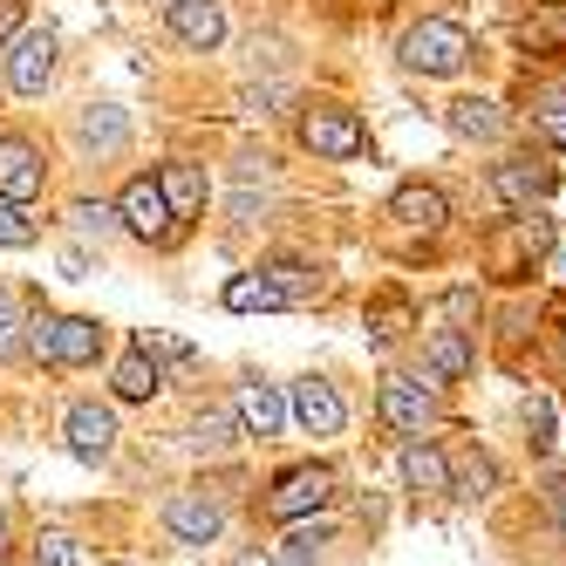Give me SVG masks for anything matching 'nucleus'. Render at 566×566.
Wrapping results in <instances>:
<instances>
[{
	"label": "nucleus",
	"instance_id": "nucleus-1",
	"mask_svg": "<svg viewBox=\"0 0 566 566\" xmlns=\"http://www.w3.org/2000/svg\"><path fill=\"white\" fill-rule=\"evenodd\" d=\"M28 348L55 361V369H83V361L103 355V328L90 314H34L28 321Z\"/></svg>",
	"mask_w": 566,
	"mask_h": 566
},
{
	"label": "nucleus",
	"instance_id": "nucleus-2",
	"mask_svg": "<svg viewBox=\"0 0 566 566\" xmlns=\"http://www.w3.org/2000/svg\"><path fill=\"white\" fill-rule=\"evenodd\" d=\"M396 55H402V69H417V75H458L464 55H471V42H464L458 21H423V28L402 34Z\"/></svg>",
	"mask_w": 566,
	"mask_h": 566
},
{
	"label": "nucleus",
	"instance_id": "nucleus-3",
	"mask_svg": "<svg viewBox=\"0 0 566 566\" xmlns=\"http://www.w3.org/2000/svg\"><path fill=\"white\" fill-rule=\"evenodd\" d=\"M328 499H335V471H328V464H301V471H287V478L266 492V512H273L280 525H294V518L328 512Z\"/></svg>",
	"mask_w": 566,
	"mask_h": 566
},
{
	"label": "nucleus",
	"instance_id": "nucleus-4",
	"mask_svg": "<svg viewBox=\"0 0 566 566\" xmlns=\"http://www.w3.org/2000/svg\"><path fill=\"white\" fill-rule=\"evenodd\" d=\"M301 144L314 150V157H335V165H348V157H361V116L355 109H335V103H321V109H307L301 116Z\"/></svg>",
	"mask_w": 566,
	"mask_h": 566
},
{
	"label": "nucleus",
	"instance_id": "nucleus-5",
	"mask_svg": "<svg viewBox=\"0 0 566 566\" xmlns=\"http://www.w3.org/2000/svg\"><path fill=\"white\" fill-rule=\"evenodd\" d=\"M49 75H55V28H28L8 49V90L14 96H42Z\"/></svg>",
	"mask_w": 566,
	"mask_h": 566
},
{
	"label": "nucleus",
	"instance_id": "nucleus-6",
	"mask_svg": "<svg viewBox=\"0 0 566 566\" xmlns=\"http://www.w3.org/2000/svg\"><path fill=\"white\" fill-rule=\"evenodd\" d=\"M287 417H294L307 437H335V430L348 423V402H342V389H335V382L307 376V382H294V396H287Z\"/></svg>",
	"mask_w": 566,
	"mask_h": 566
},
{
	"label": "nucleus",
	"instance_id": "nucleus-7",
	"mask_svg": "<svg viewBox=\"0 0 566 566\" xmlns=\"http://www.w3.org/2000/svg\"><path fill=\"white\" fill-rule=\"evenodd\" d=\"M165 533H171L178 546H212V539L226 533V505L206 499V492H178V499L165 505Z\"/></svg>",
	"mask_w": 566,
	"mask_h": 566
},
{
	"label": "nucleus",
	"instance_id": "nucleus-8",
	"mask_svg": "<svg viewBox=\"0 0 566 566\" xmlns=\"http://www.w3.org/2000/svg\"><path fill=\"white\" fill-rule=\"evenodd\" d=\"M62 443H69V458L103 464V458H109V443H116V417L103 410V402H75L69 423H62Z\"/></svg>",
	"mask_w": 566,
	"mask_h": 566
},
{
	"label": "nucleus",
	"instance_id": "nucleus-9",
	"mask_svg": "<svg viewBox=\"0 0 566 566\" xmlns=\"http://www.w3.org/2000/svg\"><path fill=\"white\" fill-rule=\"evenodd\" d=\"M116 212H124V226L137 239H171V206H165V191H157V178H130L124 198H116Z\"/></svg>",
	"mask_w": 566,
	"mask_h": 566
},
{
	"label": "nucleus",
	"instance_id": "nucleus-10",
	"mask_svg": "<svg viewBox=\"0 0 566 566\" xmlns=\"http://www.w3.org/2000/svg\"><path fill=\"white\" fill-rule=\"evenodd\" d=\"M376 417H382L389 430H423V423L437 417V402H430V389H423L417 376H389L382 396H376Z\"/></svg>",
	"mask_w": 566,
	"mask_h": 566
},
{
	"label": "nucleus",
	"instance_id": "nucleus-11",
	"mask_svg": "<svg viewBox=\"0 0 566 566\" xmlns=\"http://www.w3.org/2000/svg\"><path fill=\"white\" fill-rule=\"evenodd\" d=\"M165 28L178 34L185 49H219L226 42V8H219V0H171Z\"/></svg>",
	"mask_w": 566,
	"mask_h": 566
},
{
	"label": "nucleus",
	"instance_id": "nucleus-12",
	"mask_svg": "<svg viewBox=\"0 0 566 566\" xmlns=\"http://www.w3.org/2000/svg\"><path fill=\"white\" fill-rule=\"evenodd\" d=\"M34 191H42V157H34V144H21V137H0V198H14V206H28Z\"/></svg>",
	"mask_w": 566,
	"mask_h": 566
},
{
	"label": "nucleus",
	"instance_id": "nucleus-13",
	"mask_svg": "<svg viewBox=\"0 0 566 566\" xmlns=\"http://www.w3.org/2000/svg\"><path fill=\"white\" fill-rule=\"evenodd\" d=\"M239 423H247V437H280V423H287V396H280L273 382H247L239 389Z\"/></svg>",
	"mask_w": 566,
	"mask_h": 566
},
{
	"label": "nucleus",
	"instance_id": "nucleus-14",
	"mask_svg": "<svg viewBox=\"0 0 566 566\" xmlns=\"http://www.w3.org/2000/svg\"><path fill=\"white\" fill-rule=\"evenodd\" d=\"M157 191H165V206H171V226L206 212V178H198V165H165L157 171Z\"/></svg>",
	"mask_w": 566,
	"mask_h": 566
},
{
	"label": "nucleus",
	"instance_id": "nucleus-15",
	"mask_svg": "<svg viewBox=\"0 0 566 566\" xmlns=\"http://www.w3.org/2000/svg\"><path fill=\"white\" fill-rule=\"evenodd\" d=\"M389 219L417 226V232H437L443 219H451V206H443V191H430V185H402V191L389 198Z\"/></svg>",
	"mask_w": 566,
	"mask_h": 566
},
{
	"label": "nucleus",
	"instance_id": "nucleus-16",
	"mask_svg": "<svg viewBox=\"0 0 566 566\" xmlns=\"http://www.w3.org/2000/svg\"><path fill=\"white\" fill-rule=\"evenodd\" d=\"M402 484H410V492H451V464H443V451L437 443H410V451H402Z\"/></svg>",
	"mask_w": 566,
	"mask_h": 566
},
{
	"label": "nucleus",
	"instance_id": "nucleus-17",
	"mask_svg": "<svg viewBox=\"0 0 566 566\" xmlns=\"http://www.w3.org/2000/svg\"><path fill=\"white\" fill-rule=\"evenodd\" d=\"M226 307L232 314H273V307H287V294H280L266 273H232L226 280Z\"/></svg>",
	"mask_w": 566,
	"mask_h": 566
},
{
	"label": "nucleus",
	"instance_id": "nucleus-18",
	"mask_svg": "<svg viewBox=\"0 0 566 566\" xmlns=\"http://www.w3.org/2000/svg\"><path fill=\"white\" fill-rule=\"evenodd\" d=\"M471 369V342L458 328H437L430 335V361H423V382H458Z\"/></svg>",
	"mask_w": 566,
	"mask_h": 566
},
{
	"label": "nucleus",
	"instance_id": "nucleus-19",
	"mask_svg": "<svg viewBox=\"0 0 566 566\" xmlns=\"http://www.w3.org/2000/svg\"><path fill=\"white\" fill-rule=\"evenodd\" d=\"M492 191L505 198V206L546 198V191H553V165H499V171H492Z\"/></svg>",
	"mask_w": 566,
	"mask_h": 566
},
{
	"label": "nucleus",
	"instance_id": "nucleus-20",
	"mask_svg": "<svg viewBox=\"0 0 566 566\" xmlns=\"http://www.w3.org/2000/svg\"><path fill=\"white\" fill-rule=\"evenodd\" d=\"M451 130H458V137H478V144H492V137L505 130V116H499L492 96H458V103H451Z\"/></svg>",
	"mask_w": 566,
	"mask_h": 566
},
{
	"label": "nucleus",
	"instance_id": "nucleus-21",
	"mask_svg": "<svg viewBox=\"0 0 566 566\" xmlns=\"http://www.w3.org/2000/svg\"><path fill=\"white\" fill-rule=\"evenodd\" d=\"M109 389L124 396V402H150V396H157V361H150V355H144V348L130 342V355L116 361V376H109Z\"/></svg>",
	"mask_w": 566,
	"mask_h": 566
},
{
	"label": "nucleus",
	"instance_id": "nucleus-22",
	"mask_svg": "<svg viewBox=\"0 0 566 566\" xmlns=\"http://www.w3.org/2000/svg\"><path fill=\"white\" fill-rule=\"evenodd\" d=\"M75 137H83L90 150H124V137H130V116L116 109V103H96L83 124H75Z\"/></svg>",
	"mask_w": 566,
	"mask_h": 566
},
{
	"label": "nucleus",
	"instance_id": "nucleus-23",
	"mask_svg": "<svg viewBox=\"0 0 566 566\" xmlns=\"http://www.w3.org/2000/svg\"><path fill=\"white\" fill-rule=\"evenodd\" d=\"M525 49H533V55L566 49V0H553V8H539L533 21H525Z\"/></svg>",
	"mask_w": 566,
	"mask_h": 566
},
{
	"label": "nucleus",
	"instance_id": "nucleus-24",
	"mask_svg": "<svg viewBox=\"0 0 566 566\" xmlns=\"http://www.w3.org/2000/svg\"><path fill=\"white\" fill-rule=\"evenodd\" d=\"M328 546V525H307V518H294V533L280 539V553H273V566H314V553Z\"/></svg>",
	"mask_w": 566,
	"mask_h": 566
},
{
	"label": "nucleus",
	"instance_id": "nucleus-25",
	"mask_svg": "<svg viewBox=\"0 0 566 566\" xmlns=\"http://www.w3.org/2000/svg\"><path fill=\"white\" fill-rule=\"evenodd\" d=\"M492 484H499V464L492 458H464V471H451V492H464V499H492Z\"/></svg>",
	"mask_w": 566,
	"mask_h": 566
},
{
	"label": "nucleus",
	"instance_id": "nucleus-26",
	"mask_svg": "<svg viewBox=\"0 0 566 566\" xmlns=\"http://www.w3.org/2000/svg\"><path fill=\"white\" fill-rule=\"evenodd\" d=\"M533 124H539V137H546V144H559V150H566V90H546V96L533 103Z\"/></svg>",
	"mask_w": 566,
	"mask_h": 566
},
{
	"label": "nucleus",
	"instance_id": "nucleus-27",
	"mask_svg": "<svg viewBox=\"0 0 566 566\" xmlns=\"http://www.w3.org/2000/svg\"><path fill=\"white\" fill-rule=\"evenodd\" d=\"M0 247H34V219L14 198H0Z\"/></svg>",
	"mask_w": 566,
	"mask_h": 566
},
{
	"label": "nucleus",
	"instance_id": "nucleus-28",
	"mask_svg": "<svg viewBox=\"0 0 566 566\" xmlns=\"http://www.w3.org/2000/svg\"><path fill=\"white\" fill-rule=\"evenodd\" d=\"M28 566H75V539H69V533H42Z\"/></svg>",
	"mask_w": 566,
	"mask_h": 566
},
{
	"label": "nucleus",
	"instance_id": "nucleus-29",
	"mask_svg": "<svg viewBox=\"0 0 566 566\" xmlns=\"http://www.w3.org/2000/svg\"><path fill=\"white\" fill-rule=\"evenodd\" d=\"M266 280H273V287L287 294V301H301V294L314 287V273H307V266H294V260H280V266H266Z\"/></svg>",
	"mask_w": 566,
	"mask_h": 566
},
{
	"label": "nucleus",
	"instance_id": "nucleus-30",
	"mask_svg": "<svg viewBox=\"0 0 566 566\" xmlns=\"http://www.w3.org/2000/svg\"><path fill=\"white\" fill-rule=\"evenodd\" d=\"M232 417H198V430H191V443H198V451H226V443H232Z\"/></svg>",
	"mask_w": 566,
	"mask_h": 566
},
{
	"label": "nucleus",
	"instance_id": "nucleus-31",
	"mask_svg": "<svg viewBox=\"0 0 566 566\" xmlns=\"http://www.w3.org/2000/svg\"><path fill=\"white\" fill-rule=\"evenodd\" d=\"M525 430H533V451H546V443H553V402L546 396L525 402Z\"/></svg>",
	"mask_w": 566,
	"mask_h": 566
},
{
	"label": "nucleus",
	"instance_id": "nucleus-32",
	"mask_svg": "<svg viewBox=\"0 0 566 566\" xmlns=\"http://www.w3.org/2000/svg\"><path fill=\"white\" fill-rule=\"evenodd\" d=\"M69 226H75V232H109V226H116V212H109V206H90V198H83V206L69 212Z\"/></svg>",
	"mask_w": 566,
	"mask_h": 566
},
{
	"label": "nucleus",
	"instance_id": "nucleus-33",
	"mask_svg": "<svg viewBox=\"0 0 566 566\" xmlns=\"http://www.w3.org/2000/svg\"><path fill=\"white\" fill-rule=\"evenodd\" d=\"M21 348V314H14V301L0 294V355H14Z\"/></svg>",
	"mask_w": 566,
	"mask_h": 566
},
{
	"label": "nucleus",
	"instance_id": "nucleus-34",
	"mask_svg": "<svg viewBox=\"0 0 566 566\" xmlns=\"http://www.w3.org/2000/svg\"><path fill=\"white\" fill-rule=\"evenodd\" d=\"M396 321H402V307H396V301H389V307H376V321H369L376 342H396Z\"/></svg>",
	"mask_w": 566,
	"mask_h": 566
},
{
	"label": "nucleus",
	"instance_id": "nucleus-35",
	"mask_svg": "<svg viewBox=\"0 0 566 566\" xmlns=\"http://www.w3.org/2000/svg\"><path fill=\"white\" fill-rule=\"evenodd\" d=\"M553 512H559V525H566V478H553Z\"/></svg>",
	"mask_w": 566,
	"mask_h": 566
},
{
	"label": "nucleus",
	"instance_id": "nucleus-36",
	"mask_svg": "<svg viewBox=\"0 0 566 566\" xmlns=\"http://www.w3.org/2000/svg\"><path fill=\"white\" fill-rule=\"evenodd\" d=\"M226 566H273V559H266V553H232Z\"/></svg>",
	"mask_w": 566,
	"mask_h": 566
},
{
	"label": "nucleus",
	"instance_id": "nucleus-37",
	"mask_svg": "<svg viewBox=\"0 0 566 566\" xmlns=\"http://www.w3.org/2000/svg\"><path fill=\"white\" fill-rule=\"evenodd\" d=\"M553 266H559V280H566V247H559V253H553Z\"/></svg>",
	"mask_w": 566,
	"mask_h": 566
},
{
	"label": "nucleus",
	"instance_id": "nucleus-38",
	"mask_svg": "<svg viewBox=\"0 0 566 566\" xmlns=\"http://www.w3.org/2000/svg\"><path fill=\"white\" fill-rule=\"evenodd\" d=\"M0 533H8V512H0Z\"/></svg>",
	"mask_w": 566,
	"mask_h": 566
},
{
	"label": "nucleus",
	"instance_id": "nucleus-39",
	"mask_svg": "<svg viewBox=\"0 0 566 566\" xmlns=\"http://www.w3.org/2000/svg\"><path fill=\"white\" fill-rule=\"evenodd\" d=\"M165 8H171V0H165Z\"/></svg>",
	"mask_w": 566,
	"mask_h": 566
}]
</instances>
